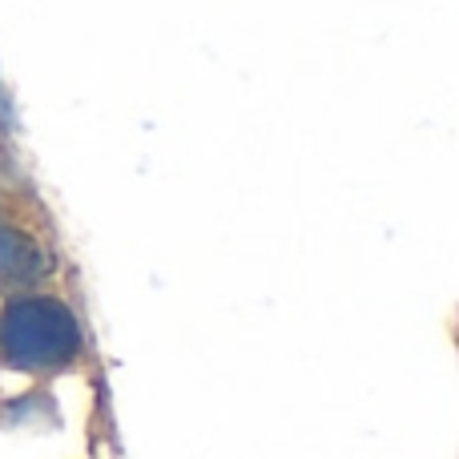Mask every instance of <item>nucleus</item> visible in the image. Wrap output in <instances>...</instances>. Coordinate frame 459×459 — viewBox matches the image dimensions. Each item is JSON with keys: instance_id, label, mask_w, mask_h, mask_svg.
<instances>
[{"instance_id": "1", "label": "nucleus", "mask_w": 459, "mask_h": 459, "mask_svg": "<svg viewBox=\"0 0 459 459\" xmlns=\"http://www.w3.org/2000/svg\"><path fill=\"white\" fill-rule=\"evenodd\" d=\"M85 351L77 310L48 290L4 294L0 302V363L24 375H53Z\"/></svg>"}, {"instance_id": "3", "label": "nucleus", "mask_w": 459, "mask_h": 459, "mask_svg": "<svg viewBox=\"0 0 459 459\" xmlns=\"http://www.w3.org/2000/svg\"><path fill=\"white\" fill-rule=\"evenodd\" d=\"M0 214H4V210H0Z\"/></svg>"}, {"instance_id": "2", "label": "nucleus", "mask_w": 459, "mask_h": 459, "mask_svg": "<svg viewBox=\"0 0 459 459\" xmlns=\"http://www.w3.org/2000/svg\"><path fill=\"white\" fill-rule=\"evenodd\" d=\"M56 270V254L37 230L0 214V294L40 290Z\"/></svg>"}]
</instances>
